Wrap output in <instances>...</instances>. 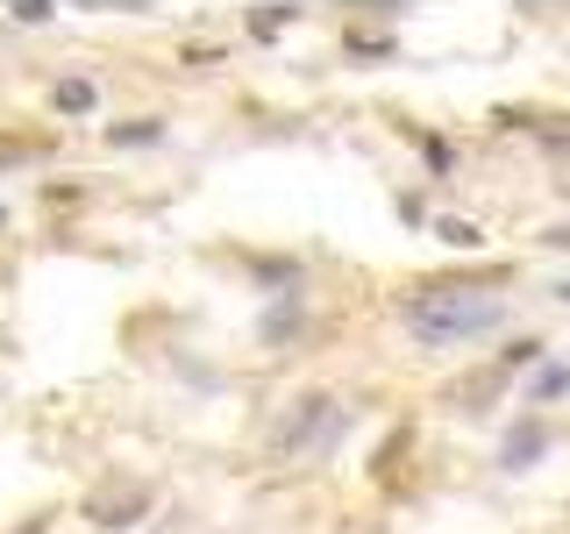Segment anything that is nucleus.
Listing matches in <instances>:
<instances>
[{
    "label": "nucleus",
    "instance_id": "obj_1",
    "mask_svg": "<svg viewBox=\"0 0 570 534\" xmlns=\"http://www.w3.org/2000/svg\"><path fill=\"white\" fill-rule=\"evenodd\" d=\"M499 320H507V299L485 285H435V293L406 299V328L421 343H463V335H485Z\"/></svg>",
    "mask_w": 570,
    "mask_h": 534
},
{
    "label": "nucleus",
    "instance_id": "obj_2",
    "mask_svg": "<svg viewBox=\"0 0 570 534\" xmlns=\"http://www.w3.org/2000/svg\"><path fill=\"white\" fill-rule=\"evenodd\" d=\"M335 427H343V406L335 399H299L293 414L272 427V449L278 456H321L335 442Z\"/></svg>",
    "mask_w": 570,
    "mask_h": 534
},
{
    "label": "nucleus",
    "instance_id": "obj_3",
    "mask_svg": "<svg viewBox=\"0 0 570 534\" xmlns=\"http://www.w3.org/2000/svg\"><path fill=\"white\" fill-rule=\"evenodd\" d=\"M58 107H65V115H86V107H94V86H86V79H65L58 86Z\"/></svg>",
    "mask_w": 570,
    "mask_h": 534
},
{
    "label": "nucleus",
    "instance_id": "obj_4",
    "mask_svg": "<svg viewBox=\"0 0 570 534\" xmlns=\"http://www.w3.org/2000/svg\"><path fill=\"white\" fill-rule=\"evenodd\" d=\"M442 243H456V249H471V243H478V228H471V221H442Z\"/></svg>",
    "mask_w": 570,
    "mask_h": 534
},
{
    "label": "nucleus",
    "instance_id": "obj_5",
    "mask_svg": "<svg viewBox=\"0 0 570 534\" xmlns=\"http://www.w3.org/2000/svg\"><path fill=\"white\" fill-rule=\"evenodd\" d=\"M534 449H542V435H534V427H528V435H513V449H507V463H528Z\"/></svg>",
    "mask_w": 570,
    "mask_h": 534
},
{
    "label": "nucleus",
    "instance_id": "obj_6",
    "mask_svg": "<svg viewBox=\"0 0 570 534\" xmlns=\"http://www.w3.org/2000/svg\"><path fill=\"white\" fill-rule=\"evenodd\" d=\"M14 22H50V0H14Z\"/></svg>",
    "mask_w": 570,
    "mask_h": 534
},
{
    "label": "nucleus",
    "instance_id": "obj_7",
    "mask_svg": "<svg viewBox=\"0 0 570 534\" xmlns=\"http://www.w3.org/2000/svg\"><path fill=\"white\" fill-rule=\"evenodd\" d=\"M165 129H157V121H142V129H115V142H157Z\"/></svg>",
    "mask_w": 570,
    "mask_h": 534
},
{
    "label": "nucleus",
    "instance_id": "obj_8",
    "mask_svg": "<svg viewBox=\"0 0 570 534\" xmlns=\"http://www.w3.org/2000/svg\"><path fill=\"white\" fill-rule=\"evenodd\" d=\"M549 243H557V249H570V221H563V228H549Z\"/></svg>",
    "mask_w": 570,
    "mask_h": 534
}]
</instances>
